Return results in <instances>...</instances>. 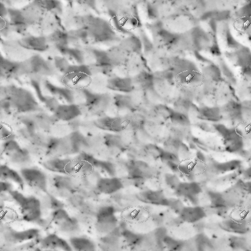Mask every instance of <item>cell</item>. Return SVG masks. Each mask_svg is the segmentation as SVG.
<instances>
[{
	"label": "cell",
	"instance_id": "3957f363",
	"mask_svg": "<svg viewBox=\"0 0 251 251\" xmlns=\"http://www.w3.org/2000/svg\"><path fill=\"white\" fill-rule=\"evenodd\" d=\"M148 4L149 16L155 22L162 21L179 12L176 0H154Z\"/></svg>",
	"mask_w": 251,
	"mask_h": 251
},
{
	"label": "cell",
	"instance_id": "2e32d148",
	"mask_svg": "<svg viewBox=\"0 0 251 251\" xmlns=\"http://www.w3.org/2000/svg\"><path fill=\"white\" fill-rule=\"evenodd\" d=\"M40 202L35 197L30 196H25L24 202L21 206L25 213L32 210L39 209Z\"/></svg>",
	"mask_w": 251,
	"mask_h": 251
},
{
	"label": "cell",
	"instance_id": "277c9868",
	"mask_svg": "<svg viewBox=\"0 0 251 251\" xmlns=\"http://www.w3.org/2000/svg\"><path fill=\"white\" fill-rule=\"evenodd\" d=\"M43 167L49 171L55 173L71 175L74 170L73 159L69 158L55 157L47 159L42 162Z\"/></svg>",
	"mask_w": 251,
	"mask_h": 251
},
{
	"label": "cell",
	"instance_id": "cb8c5ba5",
	"mask_svg": "<svg viewBox=\"0 0 251 251\" xmlns=\"http://www.w3.org/2000/svg\"><path fill=\"white\" fill-rule=\"evenodd\" d=\"M166 183L171 188L175 189L180 182L178 177L176 175L167 173L165 176Z\"/></svg>",
	"mask_w": 251,
	"mask_h": 251
},
{
	"label": "cell",
	"instance_id": "f1b7e54d",
	"mask_svg": "<svg viewBox=\"0 0 251 251\" xmlns=\"http://www.w3.org/2000/svg\"><path fill=\"white\" fill-rule=\"evenodd\" d=\"M169 168L173 171L176 172H178V166L177 163L170 162L166 163Z\"/></svg>",
	"mask_w": 251,
	"mask_h": 251
},
{
	"label": "cell",
	"instance_id": "8fae6325",
	"mask_svg": "<svg viewBox=\"0 0 251 251\" xmlns=\"http://www.w3.org/2000/svg\"><path fill=\"white\" fill-rule=\"evenodd\" d=\"M179 213V217L181 220L190 223L197 221L202 218L204 215L202 209L197 207H183Z\"/></svg>",
	"mask_w": 251,
	"mask_h": 251
},
{
	"label": "cell",
	"instance_id": "9c48e42d",
	"mask_svg": "<svg viewBox=\"0 0 251 251\" xmlns=\"http://www.w3.org/2000/svg\"><path fill=\"white\" fill-rule=\"evenodd\" d=\"M0 178L1 180L13 182L21 189L24 188L25 183L20 173L5 164L0 166Z\"/></svg>",
	"mask_w": 251,
	"mask_h": 251
},
{
	"label": "cell",
	"instance_id": "4fadbf2b",
	"mask_svg": "<svg viewBox=\"0 0 251 251\" xmlns=\"http://www.w3.org/2000/svg\"><path fill=\"white\" fill-rule=\"evenodd\" d=\"M72 246L76 250L93 251L95 249V246L93 241L85 237H73L70 239Z\"/></svg>",
	"mask_w": 251,
	"mask_h": 251
},
{
	"label": "cell",
	"instance_id": "83f0119b",
	"mask_svg": "<svg viewBox=\"0 0 251 251\" xmlns=\"http://www.w3.org/2000/svg\"><path fill=\"white\" fill-rule=\"evenodd\" d=\"M189 185L190 191L191 194L197 195L201 191V188L198 183L192 181L189 182Z\"/></svg>",
	"mask_w": 251,
	"mask_h": 251
},
{
	"label": "cell",
	"instance_id": "5b68a950",
	"mask_svg": "<svg viewBox=\"0 0 251 251\" xmlns=\"http://www.w3.org/2000/svg\"><path fill=\"white\" fill-rule=\"evenodd\" d=\"M129 177L136 182L140 183L151 177L153 174L152 170L146 162L137 160L131 161L127 165Z\"/></svg>",
	"mask_w": 251,
	"mask_h": 251
},
{
	"label": "cell",
	"instance_id": "44dd1931",
	"mask_svg": "<svg viewBox=\"0 0 251 251\" xmlns=\"http://www.w3.org/2000/svg\"><path fill=\"white\" fill-rule=\"evenodd\" d=\"M68 201L72 206L78 209L85 202L83 197L81 194L75 193L68 197Z\"/></svg>",
	"mask_w": 251,
	"mask_h": 251
},
{
	"label": "cell",
	"instance_id": "5bb4252c",
	"mask_svg": "<svg viewBox=\"0 0 251 251\" xmlns=\"http://www.w3.org/2000/svg\"><path fill=\"white\" fill-rule=\"evenodd\" d=\"M78 222L76 218L69 217L59 223L60 229L62 231L65 232H75L79 229Z\"/></svg>",
	"mask_w": 251,
	"mask_h": 251
},
{
	"label": "cell",
	"instance_id": "d6986e66",
	"mask_svg": "<svg viewBox=\"0 0 251 251\" xmlns=\"http://www.w3.org/2000/svg\"><path fill=\"white\" fill-rule=\"evenodd\" d=\"M163 242L168 248L173 250L181 249L184 245L183 241L175 239L167 235L164 238Z\"/></svg>",
	"mask_w": 251,
	"mask_h": 251
},
{
	"label": "cell",
	"instance_id": "d4e9b609",
	"mask_svg": "<svg viewBox=\"0 0 251 251\" xmlns=\"http://www.w3.org/2000/svg\"><path fill=\"white\" fill-rule=\"evenodd\" d=\"M24 219L28 221H31L38 219L41 215L40 209H35L25 213Z\"/></svg>",
	"mask_w": 251,
	"mask_h": 251
},
{
	"label": "cell",
	"instance_id": "1f68e13d",
	"mask_svg": "<svg viewBox=\"0 0 251 251\" xmlns=\"http://www.w3.org/2000/svg\"><path fill=\"white\" fill-rule=\"evenodd\" d=\"M251 169H249L246 171V172L245 173V175L246 176H247L249 177V176H251Z\"/></svg>",
	"mask_w": 251,
	"mask_h": 251
},
{
	"label": "cell",
	"instance_id": "4dcf8cb0",
	"mask_svg": "<svg viewBox=\"0 0 251 251\" xmlns=\"http://www.w3.org/2000/svg\"><path fill=\"white\" fill-rule=\"evenodd\" d=\"M196 156L198 159L201 161H203L205 159L204 155L201 152L199 151L196 154Z\"/></svg>",
	"mask_w": 251,
	"mask_h": 251
},
{
	"label": "cell",
	"instance_id": "7a4b0ae2",
	"mask_svg": "<svg viewBox=\"0 0 251 251\" xmlns=\"http://www.w3.org/2000/svg\"><path fill=\"white\" fill-rule=\"evenodd\" d=\"M20 173L25 183L35 190L46 193L48 176L39 168L30 166L21 168Z\"/></svg>",
	"mask_w": 251,
	"mask_h": 251
},
{
	"label": "cell",
	"instance_id": "ba28073f",
	"mask_svg": "<svg viewBox=\"0 0 251 251\" xmlns=\"http://www.w3.org/2000/svg\"><path fill=\"white\" fill-rule=\"evenodd\" d=\"M141 200L150 203L158 205H168V199L161 191L147 189L142 191L138 195Z\"/></svg>",
	"mask_w": 251,
	"mask_h": 251
},
{
	"label": "cell",
	"instance_id": "30bf717a",
	"mask_svg": "<svg viewBox=\"0 0 251 251\" xmlns=\"http://www.w3.org/2000/svg\"><path fill=\"white\" fill-rule=\"evenodd\" d=\"M7 158L11 163L21 167V168L29 166L32 161L30 153L21 148Z\"/></svg>",
	"mask_w": 251,
	"mask_h": 251
},
{
	"label": "cell",
	"instance_id": "ffe728a7",
	"mask_svg": "<svg viewBox=\"0 0 251 251\" xmlns=\"http://www.w3.org/2000/svg\"><path fill=\"white\" fill-rule=\"evenodd\" d=\"M240 164L239 161L234 160L218 164L217 168L218 169L222 171H228L236 169Z\"/></svg>",
	"mask_w": 251,
	"mask_h": 251
},
{
	"label": "cell",
	"instance_id": "f546056e",
	"mask_svg": "<svg viewBox=\"0 0 251 251\" xmlns=\"http://www.w3.org/2000/svg\"><path fill=\"white\" fill-rule=\"evenodd\" d=\"M200 127L202 129L206 131H209L211 130V127L206 123H202L200 124Z\"/></svg>",
	"mask_w": 251,
	"mask_h": 251
},
{
	"label": "cell",
	"instance_id": "52a82bcc",
	"mask_svg": "<svg viewBox=\"0 0 251 251\" xmlns=\"http://www.w3.org/2000/svg\"><path fill=\"white\" fill-rule=\"evenodd\" d=\"M57 118L65 121H72L81 113V111L77 105L73 104L59 105L55 110Z\"/></svg>",
	"mask_w": 251,
	"mask_h": 251
},
{
	"label": "cell",
	"instance_id": "7c38bea8",
	"mask_svg": "<svg viewBox=\"0 0 251 251\" xmlns=\"http://www.w3.org/2000/svg\"><path fill=\"white\" fill-rule=\"evenodd\" d=\"M42 244L45 247L51 248H59L64 251H71L70 245L64 239L55 234L50 235L43 240Z\"/></svg>",
	"mask_w": 251,
	"mask_h": 251
},
{
	"label": "cell",
	"instance_id": "4316f807",
	"mask_svg": "<svg viewBox=\"0 0 251 251\" xmlns=\"http://www.w3.org/2000/svg\"><path fill=\"white\" fill-rule=\"evenodd\" d=\"M0 192L8 193L13 189V185L11 182L1 180L0 183Z\"/></svg>",
	"mask_w": 251,
	"mask_h": 251
},
{
	"label": "cell",
	"instance_id": "7402d4cb",
	"mask_svg": "<svg viewBox=\"0 0 251 251\" xmlns=\"http://www.w3.org/2000/svg\"><path fill=\"white\" fill-rule=\"evenodd\" d=\"M160 158L162 161L165 163L170 162L178 163L180 160L177 154L166 151L163 149Z\"/></svg>",
	"mask_w": 251,
	"mask_h": 251
},
{
	"label": "cell",
	"instance_id": "e0dca14e",
	"mask_svg": "<svg viewBox=\"0 0 251 251\" xmlns=\"http://www.w3.org/2000/svg\"><path fill=\"white\" fill-rule=\"evenodd\" d=\"M24 41L26 45L34 49L41 50L45 48V42L41 38H29L24 39Z\"/></svg>",
	"mask_w": 251,
	"mask_h": 251
},
{
	"label": "cell",
	"instance_id": "603a6c76",
	"mask_svg": "<svg viewBox=\"0 0 251 251\" xmlns=\"http://www.w3.org/2000/svg\"><path fill=\"white\" fill-rule=\"evenodd\" d=\"M147 153L155 159L160 158L163 149L154 144H149L146 147Z\"/></svg>",
	"mask_w": 251,
	"mask_h": 251
},
{
	"label": "cell",
	"instance_id": "6da1fadb",
	"mask_svg": "<svg viewBox=\"0 0 251 251\" xmlns=\"http://www.w3.org/2000/svg\"><path fill=\"white\" fill-rule=\"evenodd\" d=\"M195 19L182 12H177L158 22L159 26L168 32L175 35L185 34L190 32L195 27Z\"/></svg>",
	"mask_w": 251,
	"mask_h": 251
},
{
	"label": "cell",
	"instance_id": "484cf974",
	"mask_svg": "<svg viewBox=\"0 0 251 251\" xmlns=\"http://www.w3.org/2000/svg\"><path fill=\"white\" fill-rule=\"evenodd\" d=\"M52 216L54 220L59 223L70 217L67 212L63 208L55 210L53 213Z\"/></svg>",
	"mask_w": 251,
	"mask_h": 251
},
{
	"label": "cell",
	"instance_id": "ac0fdd59",
	"mask_svg": "<svg viewBox=\"0 0 251 251\" xmlns=\"http://www.w3.org/2000/svg\"><path fill=\"white\" fill-rule=\"evenodd\" d=\"M38 231L37 229H31L14 233L12 236L15 239L18 240H24L35 237L38 233Z\"/></svg>",
	"mask_w": 251,
	"mask_h": 251
},
{
	"label": "cell",
	"instance_id": "9a60e30c",
	"mask_svg": "<svg viewBox=\"0 0 251 251\" xmlns=\"http://www.w3.org/2000/svg\"><path fill=\"white\" fill-rule=\"evenodd\" d=\"M154 109L158 116L165 122L169 119L173 112V110L162 104L155 105Z\"/></svg>",
	"mask_w": 251,
	"mask_h": 251
},
{
	"label": "cell",
	"instance_id": "8992f818",
	"mask_svg": "<svg viewBox=\"0 0 251 251\" xmlns=\"http://www.w3.org/2000/svg\"><path fill=\"white\" fill-rule=\"evenodd\" d=\"M124 187V183L119 178L113 176L101 177L96 180L95 188L99 192L106 194H113Z\"/></svg>",
	"mask_w": 251,
	"mask_h": 251
}]
</instances>
